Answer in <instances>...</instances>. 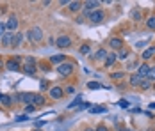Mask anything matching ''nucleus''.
Segmentation results:
<instances>
[{
    "instance_id": "de8ad7c7",
    "label": "nucleus",
    "mask_w": 155,
    "mask_h": 131,
    "mask_svg": "<svg viewBox=\"0 0 155 131\" xmlns=\"http://www.w3.org/2000/svg\"><path fill=\"white\" fill-rule=\"evenodd\" d=\"M148 131H153V129H148Z\"/></svg>"
},
{
    "instance_id": "ea45409f",
    "label": "nucleus",
    "mask_w": 155,
    "mask_h": 131,
    "mask_svg": "<svg viewBox=\"0 0 155 131\" xmlns=\"http://www.w3.org/2000/svg\"><path fill=\"white\" fill-rule=\"evenodd\" d=\"M39 87H41V90H45V89L48 87V83H47V82H45V80H43V82L39 83Z\"/></svg>"
},
{
    "instance_id": "49530a36",
    "label": "nucleus",
    "mask_w": 155,
    "mask_h": 131,
    "mask_svg": "<svg viewBox=\"0 0 155 131\" xmlns=\"http://www.w3.org/2000/svg\"><path fill=\"white\" fill-rule=\"evenodd\" d=\"M34 131H43V129H34Z\"/></svg>"
},
{
    "instance_id": "4c0bfd02",
    "label": "nucleus",
    "mask_w": 155,
    "mask_h": 131,
    "mask_svg": "<svg viewBox=\"0 0 155 131\" xmlns=\"http://www.w3.org/2000/svg\"><path fill=\"white\" fill-rule=\"evenodd\" d=\"M16 120H18V122H23V120H29V115H20V117H16Z\"/></svg>"
},
{
    "instance_id": "79ce46f5",
    "label": "nucleus",
    "mask_w": 155,
    "mask_h": 131,
    "mask_svg": "<svg viewBox=\"0 0 155 131\" xmlns=\"http://www.w3.org/2000/svg\"><path fill=\"white\" fill-rule=\"evenodd\" d=\"M94 131H109V129L105 128V126H102V124H100V126H98V128H96Z\"/></svg>"
},
{
    "instance_id": "ddd939ff",
    "label": "nucleus",
    "mask_w": 155,
    "mask_h": 131,
    "mask_svg": "<svg viewBox=\"0 0 155 131\" xmlns=\"http://www.w3.org/2000/svg\"><path fill=\"white\" fill-rule=\"evenodd\" d=\"M116 58H118V55H116L114 51H112V53H109V55H107V58L104 60V62H105L104 66H105V67H110V66H114V62H116Z\"/></svg>"
},
{
    "instance_id": "2f4dec72",
    "label": "nucleus",
    "mask_w": 155,
    "mask_h": 131,
    "mask_svg": "<svg viewBox=\"0 0 155 131\" xmlns=\"http://www.w3.org/2000/svg\"><path fill=\"white\" fill-rule=\"evenodd\" d=\"M123 76H125V73H112V74H110V78H112V80H121Z\"/></svg>"
},
{
    "instance_id": "f8f14e48",
    "label": "nucleus",
    "mask_w": 155,
    "mask_h": 131,
    "mask_svg": "<svg viewBox=\"0 0 155 131\" xmlns=\"http://www.w3.org/2000/svg\"><path fill=\"white\" fill-rule=\"evenodd\" d=\"M141 82H143V78H141V76H139L137 73H136V74H132V76H130V80H128V83H130L132 87H139V85H141Z\"/></svg>"
},
{
    "instance_id": "a18cd8bd",
    "label": "nucleus",
    "mask_w": 155,
    "mask_h": 131,
    "mask_svg": "<svg viewBox=\"0 0 155 131\" xmlns=\"http://www.w3.org/2000/svg\"><path fill=\"white\" fill-rule=\"evenodd\" d=\"M2 98H4V96H2V92H0V101H2Z\"/></svg>"
},
{
    "instance_id": "5701e85b",
    "label": "nucleus",
    "mask_w": 155,
    "mask_h": 131,
    "mask_svg": "<svg viewBox=\"0 0 155 131\" xmlns=\"http://www.w3.org/2000/svg\"><path fill=\"white\" fill-rule=\"evenodd\" d=\"M80 103H82V98H80V96H77V98H75L73 101H71L70 104H68V108H75V106H78Z\"/></svg>"
},
{
    "instance_id": "f257e3e1",
    "label": "nucleus",
    "mask_w": 155,
    "mask_h": 131,
    "mask_svg": "<svg viewBox=\"0 0 155 131\" xmlns=\"http://www.w3.org/2000/svg\"><path fill=\"white\" fill-rule=\"evenodd\" d=\"M27 37H29L34 44H38L41 39H43V30L39 29V27H32V29L27 32Z\"/></svg>"
},
{
    "instance_id": "a878e982",
    "label": "nucleus",
    "mask_w": 155,
    "mask_h": 131,
    "mask_svg": "<svg viewBox=\"0 0 155 131\" xmlns=\"http://www.w3.org/2000/svg\"><path fill=\"white\" fill-rule=\"evenodd\" d=\"M139 87L143 89V90H146V89H150V87H152V83H150V80H146V78H144V80L141 82V85H139Z\"/></svg>"
},
{
    "instance_id": "c03bdc74",
    "label": "nucleus",
    "mask_w": 155,
    "mask_h": 131,
    "mask_svg": "<svg viewBox=\"0 0 155 131\" xmlns=\"http://www.w3.org/2000/svg\"><path fill=\"white\" fill-rule=\"evenodd\" d=\"M84 131H94V129H91V128H86V129H84Z\"/></svg>"
},
{
    "instance_id": "9d476101",
    "label": "nucleus",
    "mask_w": 155,
    "mask_h": 131,
    "mask_svg": "<svg viewBox=\"0 0 155 131\" xmlns=\"http://www.w3.org/2000/svg\"><path fill=\"white\" fill-rule=\"evenodd\" d=\"M109 46H110L112 50H123V41H121L120 37H112V39L109 41Z\"/></svg>"
},
{
    "instance_id": "f03ea898",
    "label": "nucleus",
    "mask_w": 155,
    "mask_h": 131,
    "mask_svg": "<svg viewBox=\"0 0 155 131\" xmlns=\"http://www.w3.org/2000/svg\"><path fill=\"white\" fill-rule=\"evenodd\" d=\"M57 73L61 74V76H70V74L73 73V64L66 60L64 64H61V66H57Z\"/></svg>"
},
{
    "instance_id": "58836bf2",
    "label": "nucleus",
    "mask_w": 155,
    "mask_h": 131,
    "mask_svg": "<svg viewBox=\"0 0 155 131\" xmlns=\"http://www.w3.org/2000/svg\"><path fill=\"white\" fill-rule=\"evenodd\" d=\"M4 30H5V23H0V37H4Z\"/></svg>"
},
{
    "instance_id": "09e8293b",
    "label": "nucleus",
    "mask_w": 155,
    "mask_h": 131,
    "mask_svg": "<svg viewBox=\"0 0 155 131\" xmlns=\"http://www.w3.org/2000/svg\"><path fill=\"white\" fill-rule=\"evenodd\" d=\"M0 41H2V37H0Z\"/></svg>"
},
{
    "instance_id": "0eeeda50",
    "label": "nucleus",
    "mask_w": 155,
    "mask_h": 131,
    "mask_svg": "<svg viewBox=\"0 0 155 131\" xmlns=\"http://www.w3.org/2000/svg\"><path fill=\"white\" fill-rule=\"evenodd\" d=\"M18 99L23 101L25 106H27V104H32V101H34V94H31V92H21V94H18Z\"/></svg>"
},
{
    "instance_id": "423d86ee",
    "label": "nucleus",
    "mask_w": 155,
    "mask_h": 131,
    "mask_svg": "<svg viewBox=\"0 0 155 131\" xmlns=\"http://www.w3.org/2000/svg\"><path fill=\"white\" fill-rule=\"evenodd\" d=\"M55 43H57L59 48H70L71 46V39H70V36H59Z\"/></svg>"
},
{
    "instance_id": "f3484780",
    "label": "nucleus",
    "mask_w": 155,
    "mask_h": 131,
    "mask_svg": "<svg viewBox=\"0 0 155 131\" xmlns=\"http://www.w3.org/2000/svg\"><path fill=\"white\" fill-rule=\"evenodd\" d=\"M50 62H52V64H59V66H61V64L66 62V55H54V57L50 58Z\"/></svg>"
},
{
    "instance_id": "c9c22d12",
    "label": "nucleus",
    "mask_w": 155,
    "mask_h": 131,
    "mask_svg": "<svg viewBox=\"0 0 155 131\" xmlns=\"http://www.w3.org/2000/svg\"><path fill=\"white\" fill-rule=\"evenodd\" d=\"M118 57L121 58V60H125V58L128 57V50H121V51H120V55H118Z\"/></svg>"
},
{
    "instance_id": "6ab92c4d",
    "label": "nucleus",
    "mask_w": 155,
    "mask_h": 131,
    "mask_svg": "<svg viewBox=\"0 0 155 131\" xmlns=\"http://www.w3.org/2000/svg\"><path fill=\"white\" fill-rule=\"evenodd\" d=\"M11 39H13V34L11 32H5L4 37H2V44L4 46H11Z\"/></svg>"
},
{
    "instance_id": "c756f323",
    "label": "nucleus",
    "mask_w": 155,
    "mask_h": 131,
    "mask_svg": "<svg viewBox=\"0 0 155 131\" xmlns=\"http://www.w3.org/2000/svg\"><path fill=\"white\" fill-rule=\"evenodd\" d=\"M2 104H4V106H9V104H11V98H9V96H4V98H2Z\"/></svg>"
},
{
    "instance_id": "dca6fc26",
    "label": "nucleus",
    "mask_w": 155,
    "mask_h": 131,
    "mask_svg": "<svg viewBox=\"0 0 155 131\" xmlns=\"http://www.w3.org/2000/svg\"><path fill=\"white\" fill-rule=\"evenodd\" d=\"M107 55H109L107 50H98V51L93 55V58H94V60H105V58H107Z\"/></svg>"
},
{
    "instance_id": "c85d7f7f",
    "label": "nucleus",
    "mask_w": 155,
    "mask_h": 131,
    "mask_svg": "<svg viewBox=\"0 0 155 131\" xmlns=\"http://www.w3.org/2000/svg\"><path fill=\"white\" fill-rule=\"evenodd\" d=\"M34 110H36V106H34V104H27V106H25V115H29V114H32Z\"/></svg>"
},
{
    "instance_id": "aec40b11",
    "label": "nucleus",
    "mask_w": 155,
    "mask_h": 131,
    "mask_svg": "<svg viewBox=\"0 0 155 131\" xmlns=\"http://www.w3.org/2000/svg\"><path fill=\"white\" fill-rule=\"evenodd\" d=\"M80 7H84V4H82V2H70V11L77 13Z\"/></svg>"
},
{
    "instance_id": "9b49d317",
    "label": "nucleus",
    "mask_w": 155,
    "mask_h": 131,
    "mask_svg": "<svg viewBox=\"0 0 155 131\" xmlns=\"http://www.w3.org/2000/svg\"><path fill=\"white\" fill-rule=\"evenodd\" d=\"M148 71H150V66H148V64H139V67H137V74H139L143 80L146 78Z\"/></svg>"
},
{
    "instance_id": "2eb2a0df",
    "label": "nucleus",
    "mask_w": 155,
    "mask_h": 131,
    "mask_svg": "<svg viewBox=\"0 0 155 131\" xmlns=\"http://www.w3.org/2000/svg\"><path fill=\"white\" fill-rule=\"evenodd\" d=\"M155 55V46H148L144 51H143V58L144 60H148V58H152Z\"/></svg>"
},
{
    "instance_id": "7c9ffc66",
    "label": "nucleus",
    "mask_w": 155,
    "mask_h": 131,
    "mask_svg": "<svg viewBox=\"0 0 155 131\" xmlns=\"http://www.w3.org/2000/svg\"><path fill=\"white\" fill-rule=\"evenodd\" d=\"M25 66H36V58L27 57V58H25Z\"/></svg>"
},
{
    "instance_id": "393cba45",
    "label": "nucleus",
    "mask_w": 155,
    "mask_h": 131,
    "mask_svg": "<svg viewBox=\"0 0 155 131\" xmlns=\"http://www.w3.org/2000/svg\"><path fill=\"white\" fill-rule=\"evenodd\" d=\"M146 80H150V82L155 80V67H150V71H148V74H146Z\"/></svg>"
},
{
    "instance_id": "cd10ccee",
    "label": "nucleus",
    "mask_w": 155,
    "mask_h": 131,
    "mask_svg": "<svg viewBox=\"0 0 155 131\" xmlns=\"http://www.w3.org/2000/svg\"><path fill=\"white\" fill-rule=\"evenodd\" d=\"M104 112H107V108H105V106H98V108H91V114H104Z\"/></svg>"
},
{
    "instance_id": "e433bc0d",
    "label": "nucleus",
    "mask_w": 155,
    "mask_h": 131,
    "mask_svg": "<svg viewBox=\"0 0 155 131\" xmlns=\"http://www.w3.org/2000/svg\"><path fill=\"white\" fill-rule=\"evenodd\" d=\"M91 106H93L91 103H82V106H80V108H82V110H91Z\"/></svg>"
},
{
    "instance_id": "20e7f679",
    "label": "nucleus",
    "mask_w": 155,
    "mask_h": 131,
    "mask_svg": "<svg viewBox=\"0 0 155 131\" xmlns=\"http://www.w3.org/2000/svg\"><path fill=\"white\" fill-rule=\"evenodd\" d=\"M105 20V13L102 11V9H98V11H93L91 14H89V21H93V23H102Z\"/></svg>"
},
{
    "instance_id": "f704fd0d",
    "label": "nucleus",
    "mask_w": 155,
    "mask_h": 131,
    "mask_svg": "<svg viewBox=\"0 0 155 131\" xmlns=\"http://www.w3.org/2000/svg\"><path fill=\"white\" fill-rule=\"evenodd\" d=\"M45 124H47V120H41V119L34 122V126H36V129H39V128H41V126H45Z\"/></svg>"
},
{
    "instance_id": "37998d69",
    "label": "nucleus",
    "mask_w": 155,
    "mask_h": 131,
    "mask_svg": "<svg viewBox=\"0 0 155 131\" xmlns=\"http://www.w3.org/2000/svg\"><path fill=\"white\" fill-rule=\"evenodd\" d=\"M148 106H150V108H152V110H155V101H153V103H150V104H148Z\"/></svg>"
},
{
    "instance_id": "bb28decb",
    "label": "nucleus",
    "mask_w": 155,
    "mask_h": 131,
    "mask_svg": "<svg viewBox=\"0 0 155 131\" xmlns=\"http://www.w3.org/2000/svg\"><path fill=\"white\" fill-rule=\"evenodd\" d=\"M87 89H91V90H96V89H102V85H100L98 82H89V83H87Z\"/></svg>"
},
{
    "instance_id": "7ed1b4c3",
    "label": "nucleus",
    "mask_w": 155,
    "mask_h": 131,
    "mask_svg": "<svg viewBox=\"0 0 155 131\" xmlns=\"http://www.w3.org/2000/svg\"><path fill=\"white\" fill-rule=\"evenodd\" d=\"M100 7V2L98 0H89V2H84V14H91L93 11H98Z\"/></svg>"
},
{
    "instance_id": "b1692460",
    "label": "nucleus",
    "mask_w": 155,
    "mask_h": 131,
    "mask_svg": "<svg viewBox=\"0 0 155 131\" xmlns=\"http://www.w3.org/2000/svg\"><path fill=\"white\" fill-rule=\"evenodd\" d=\"M89 50H91V48H89V44H82L78 51H80L82 55H89Z\"/></svg>"
},
{
    "instance_id": "4468645a",
    "label": "nucleus",
    "mask_w": 155,
    "mask_h": 131,
    "mask_svg": "<svg viewBox=\"0 0 155 131\" xmlns=\"http://www.w3.org/2000/svg\"><path fill=\"white\" fill-rule=\"evenodd\" d=\"M21 39H23V34H20V32L13 34V39H11V46H13V48H16L18 44L21 43Z\"/></svg>"
},
{
    "instance_id": "72a5a7b5",
    "label": "nucleus",
    "mask_w": 155,
    "mask_h": 131,
    "mask_svg": "<svg viewBox=\"0 0 155 131\" xmlns=\"http://www.w3.org/2000/svg\"><path fill=\"white\" fill-rule=\"evenodd\" d=\"M64 94H75V87L73 85H68V87L64 89Z\"/></svg>"
},
{
    "instance_id": "1a4fd4ad",
    "label": "nucleus",
    "mask_w": 155,
    "mask_h": 131,
    "mask_svg": "<svg viewBox=\"0 0 155 131\" xmlns=\"http://www.w3.org/2000/svg\"><path fill=\"white\" fill-rule=\"evenodd\" d=\"M62 96H64V90L61 87H52L50 89V98L52 99H61Z\"/></svg>"
},
{
    "instance_id": "a19ab883",
    "label": "nucleus",
    "mask_w": 155,
    "mask_h": 131,
    "mask_svg": "<svg viewBox=\"0 0 155 131\" xmlns=\"http://www.w3.org/2000/svg\"><path fill=\"white\" fill-rule=\"evenodd\" d=\"M132 16H134L136 20H139V18H141V13H139V11H134V13H132Z\"/></svg>"
},
{
    "instance_id": "39448f33",
    "label": "nucleus",
    "mask_w": 155,
    "mask_h": 131,
    "mask_svg": "<svg viewBox=\"0 0 155 131\" xmlns=\"http://www.w3.org/2000/svg\"><path fill=\"white\" fill-rule=\"evenodd\" d=\"M5 29H7V32H15L16 34V29H18V18L16 16H9V20L5 21Z\"/></svg>"
},
{
    "instance_id": "412c9836",
    "label": "nucleus",
    "mask_w": 155,
    "mask_h": 131,
    "mask_svg": "<svg viewBox=\"0 0 155 131\" xmlns=\"http://www.w3.org/2000/svg\"><path fill=\"white\" fill-rule=\"evenodd\" d=\"M23 73L29 74V76L36 74V66H25V67H23Z\"/></svg>"
},
{
    "instance_id": "4be33fe9",
    "label": "nucleus",
    "mask_w": 155,
    "mask_h": 131,
    "mask_svg": "<svg viewBox=\"0 0 155 131\" xmlns=\"http://www.w3.org/2000/svg\"><path fill=\"white\" fill-rule=\"evenodd\" d=\"M146 27L150 30H155V16H150L148 18V21H146Z\"/></svg>"
},
{
    "instance_id": "6e6552de",
    "label": "nucleus",
    "mask_w": 155,
    "mask_h": 131,
    "mask_svg": "<svg viewBox=\"0 0 155 131\" xmlns=\"http://www.w3.org/2000/svg\"><path fill=\"white\" fill-rule=\"evenodd\" d=\"M18 62H20V57L9 58V60H7V69H9V71H20L21 67L18 66Z\"/></svg>"
},
{
    "instance_id": "473e14b6",
    "label": "nucleus",
    "mask_w": 155,
    "mask_h": 131,
    "mask_svg": "<svg viewBox=\"0 0 155 131\" xmlns=\"http://www.w3.org/2000/svg\"><path fill=\"white\" fill-rule=\"evenodd\" d=\"M118 104H120L121 108H128V106H130V103L127 101V99H120V101H118Z\"/></svg>"
},
{
    "instance_id": "a211bd4d",
    "label": "nucleus",
    "mask_w": 155,
    "mask_h": 131,
    "mask_svg": "<svg viewBox=\"0 0 155 131\" xmlns=\"http://www.w3.org/2000/svg\"><path fill=\"white\" fill-rule=\"evenodd\" d=\"M32 104L38 108V106H41V104H45V98L41 96V94H34V101H32Z\"/></svg>"
}]
</instances>
